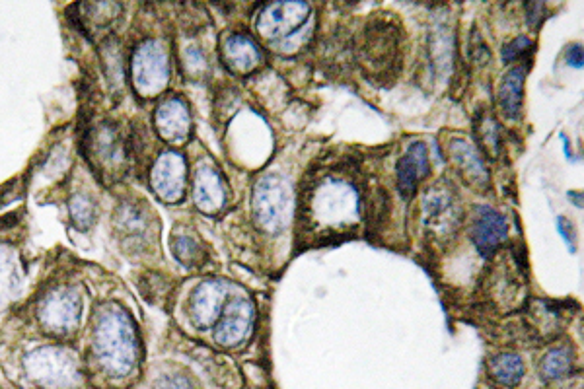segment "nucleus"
<instances>
[{
  "label": "nucleus",
  "instance_id": "f257e3e1",
  "mask_svg": "<svg viewBox=\"0 0 584 389\" xmlns=\"http://www.w3.org/2000/svg\"><path fill=\"white\" fill-rule=\"evenodd\" d=\"M94 351L102 368L113 378L131 374L141 354L133 319L115 306L102 312L94 331Z\"/></svg>",
  "mask_w": 584,
  "mask_h": 389
},
{
  "label": "nucleus",
  "instance_id": "f03ea898",
  "mask_svg": "<svg viewBox=\"0 0 584 389\" xmlns=\"http://www.w3.org/2000/svg\"><path fill=\"white\" fill-rule=\"evenodd\" d=\"M363 71L370 80L394 78L402 65V32L390 20H372L359 43Z\"/></svg>",
  "mask_w": 584,
  "mask_h": 389
},
{
  "label": "nucleus",
  "instance_id": "7ed1b4c3",
  "mask_svg": "<svg viewBox=\"0 0 584 389\" xmlns=\"http://www.w3.org/2000/svg\"><path fill=\"white\" fill-rule=\"evenodd\" d=\"M30 378L41 388L73 389L80 382L78 358L63 347H41L26 358Z\"/></svg>",
  "mask_w": 584,
  "mask_h": 389
},
{
  "label": "nucleus",
  "instance_id": "20e7f679",
  "mask_svg": "<svg viewBox=\"0 0 584 389\" xmlns=\"http://www.w3.org/2000/svg\"><path fill=\"white\" fill-rule=\"evenodd\" d=\"M294 201L291 185L279 176L259 179L254 191V216L256 222L267 232H281L289 226Z\"/></svg>",
  "mask_w": 584,
  "mask_h": 389
},
{
  "label": "nucleus",
  "instance_id": "39448f33",
  "mask_svg": "<svg viewBox=\"0 0 584 389\" xmlns=\"http://www.w3.org/2000/svg\"><path fill=\"white\" fill-rule=\"evenodd\" d=\"M131 76L141 96L148 98L162 92L170 80V61L166 49L156 41L141 45L131 61Z\"/></svg>",
  "mask_w": 584,
  "mask_h": 389
},
{
  "label": "nucleus",
  "instance_id": "423d86ee",
  "mask_svg": "<svg viewBox=\"0 0 584 389\" xmlns=\"http://www.w3.org/2000/svg\"><path fill=\"white\" fill-rule=\"evenodd\" d=\"M310 6L304 2L267 4L257 18V32L267 41H285L308 22Z\"/></svg>",
  "mask_w": 584,
  "mask_h": 389
},
{
  "label": "nucleus",
  "instance_id": "0eeeda50",
  "mask_svg": "<svg viewBox=\"0 0 584 389\" xmlns=\"http://www.w3.org/2000/svg\"><path fill=\"white\" fill-rule=\"evenodd\" d=\"M256 323V306L252 298L246 294H240L232 298L217 321V343L222 347H238L242 345L254 331Z\"/></svg>",
  "mask_w": 584,
  "mask_h": 389
},
{
  "label": "nucleus",
  "instance_id": "6e6552de",
  "mask_svg": "<svg viewBox=\"0 0 584 389\" xmlns=\"http://www.w3.org/2000/svg\"><path fill=\"white\" fill-rule=\"evenodd\" d=\"M314 203V211L329 226L347 224L359 213V195L351 185L343 181H328L326 185H322Z\"/></svg>",
  "mask_w": 584,
  "mask_h": 389
},
{
  "label": "nucleus",
  "instance_id": "1a4fd4ad",
  "mask_svg": "<svg viewBox=\"0 0 584 389\" xmlns=\"http://www.w3.org/2000/svg\"><path fill=\"white\" fill-rule=\"evenodd\" d=\"M152 189L166 203H178L185 195L187 164L178 152H164L152 170Z\"/></svg>",
  "mask_w": 584,
  "mask_h": 389
},
{
  "label": "nucleus",
  "instance_id": "9d476101",
  "mask_svg": "<svg viewBox=\"0 0 584 389\" xmlns=\"http://www.w3.org/2000/svg\"><path fill=\"white\" fill-rule=\"evenodd\" d=\"M39 319L51 333H69L80 319V298L71 290L49 294L39 306Z\"/></svg>",
  "mask_w": 584,
  "mask_h": 389
},
{
  "label": "nucleus",
  "instance_id": "9b49d317",
  "mask_svg": "<svg viewBox=\"0 0 584 389\" xmlns=\"http://www.w3.org/2000/svg\"><path fill=\"white\" fill-rule=\"evenodd\" d=\"M228 300V286L224 281H207L201 284L189 304L191 319L199 329L217 325Z\"/></svg>",
  "mask_w": 584,
  "mask_h": 389
},
{
  "label": "nucleus",
  "instance_id": "f8f14e48",
  "mask_svg": "<svg viewBox=\"0 0 584 389\" xmlns=\"http://www.w3.org/2000/svg\"><path fill=\"white\" fill-rule=\"evenodd\" d=\"M509 234V224L503 214L489 209V207H479L475 211L474 226H472V238L477 249L485 255L491 257L497 249L503 246Z\"/></svg>",
  "mask_w": 584,
  "mask_h": 389
},
{
  "label": "nucleus",
  "instance_id": "ddd939ff",
  "mask_svg": "<svg viewBox=\"0 0 584 389\" xmlns=\"http://www.w3.org/2000/svg\"><path fill=\"white\" fill-rule=\"evenodd\" d=\"M156 129L164 141L182 144L191 131V115L180 98H168L156 111Z\"/></svg>",
  "mask_w": 584,
  "mask_h": 389
},
{
  "label": "nucleus",
  "instance_id": "4468645a",
  "mask_svg": "<svg viewBox=\"0 0 584 389\" xmlns=\"http://www.w3.org/2000/svg\"><path fill=\"white\" fill-rule=\"evenodd\" d=\"M429 176V154L423 142H413L398 164V189L405 199L417 193L419 183Z\"/></svg>",
  "mask_w": 584,
  "mask_h": 389
},
{
  "label": "nucleus",
  "instance_id": "2eb2a0df",
  "mask_svg": "<svg viewBox=\"0 0 584 389\" xmlns=\"http://www.w3.org/2000/svg\"><path fill=\"white\" fill-rule=\"evenodd\" d=\"M425 224L431 226L435 232L442 230H454V224L458 220V205L454 203V195L444 189L442 185H435L425 195Z\"/></svg>",
  "mask_w": 584,
  "mask_h": 389
},
{
  "label": "nucleus",
  "instance_id": "dca6fc26",
  "mask_svg": "<svg viewBox=\"0 0 584 389\" xmlns=\"http://www.w3.org/2000/svg\"><path fill=\"white\" fill-rule=\"evenodd\" d=\"M222 59L230 71L248 74L259 67L261 51L250 37L234 34L222 43Z\"/></svg>",
  "mask_w": 584,
  "mask_h": 389
},
{
  "label": "nucleus",
  "instance_id": "f3484780",
  "mask_svg": "<svg viewBox=\"0 0 584 389\" xmlns=\"http://www.w3.org/2000/svg\"><path fill=\"white\" fill-rule=\"evenodd\" d=\"M450 158L456 164V168L460 170V174L466 177L468 183L477 185L479 189H485L489 176H487L483 156H481V152H477L474 144L462 141V139H454L450 142Z\"/></svg>",
  "mask_w": 584,
  "mask_h": 389
},
{
  "label": "nucleus",
  "instance_id": "a211bd4d",
  "mask_svg": "<svg viewBox=\"0 0 584 389\" xmlns=\"http://www.w3.org/2000/svg\"><path fill=\"white\" fill-rule=\"evenodd\" d=\"M193 197L195 205L199 211L207 214L219 213L226 201V191L222 185L219 174L211 168H199L195 176V187H193Z\"/></svg>",
  "mask_w": 584,
  "mask_h": 389
},
{
  "label": "nucleus",
  "instance_id": "6ab92c4d",
  "mask_svg": "<svg viewBox=\"0 0 584 389\" xmlns=\"http://www.w3.org/2000/svg\"><path fill=\"white\" fill-rule=\"evenodd\" d=\"M524 82H526V65L514 67L505 74L499 86V106L507 117H518L524 100Z\"/></svg>",
  "mask_w": 584,
  "mask_h": 389
},
{
  "label": "nucleus",
  "instance_id": "aec40b11",
  "mask_svg": "<svg viewBox=\"0 0 584 389\" xmlns=\"http://www.w3.org/2000/svg\"><path fill=\"white\" fill-rule=\"evenodd\" d=\"M489 376L505 388H514L520 384L522 376H524V364L520 360L518 354L505 353L497 354L489 360L487 364Z\"/></svg>",
  "mask_w": 584,
  "mask_h": 389
},
{
  "label": "nucleus",
  "instance_id": "412c9836",
  "mask_svg": "<svg viewBox=\"0 0 584 389\" xmlns=\"http://www.w3.org/2000/svg\"><path fill=\"white\" fill-rule=\"evenodd\" d=\"M573 368H575V353L571 347L551 349L540 364V372L546 380L567 378V376H571Z\"/></svg>",
  "mask_w": 584,
  "mask_h": 389
},
{
  "label": "nucleus",
  "instance_id": "4be33fe9",
  "mask_svg": "<svg viewBox=\"0 0 584 389\" xmlns=\"http://www.w3.org/2000/svg\"><path fill=\"white\" fill-rule=\"evenodd\" d=\"M174 253L182 263L189 265V267H197L205 257L203 248L191 236H178L174 240Z\"/></svg>",
  "mask_w": 584,
  "mask_h": 389
},
{
  "label": "nucleus",
  "instance_id": "5701e85b",
  "mask_svg": "<svg viewBox=\"0 0 584 389\" xmlns=\"http://www.w3.org/2000/svg\"><path fill=\"white\" fill-rule=\"evenodd\" d=\"M71 216H73L74 224L78 228L86 230L94 222V218H96L94 203L86 195L74 197L73 203H71Z\"/></svg>",
  "mask_w": 584,
  "mask_h": 389
},
{
  "label": "nucleus",
  "instance_id": "b1692460",
  "mask_svg": "<svg viewBox=\"0 0 584 389\" xmlns=\"http://www.w3.org/2000/svg\"><path fill=\"white\" fill-rule=\"evenodd\" d=\"M477 131H479L483 150L489 154H497V150H499V125L489 117V119H483V123L477 127Z\"/></svg>",
  "mask_w": 584,
  "mask_h": 389
},
{
  "label": "nucleus",
  "instance_id": "393cba45",
  "mask_svg": "<svg viewBox=\"0 0 584 389\" xmlns=\"http://www.w3.org/2000/svg\"><path fill=\"white\" fill-rule=\"evenodd\" d=\"M530 49H532V41L528 37H516L503 49V61L509 65L518 63L520 59H526Z\"/></svg>",
  "mask_w": 584,
  "mask_h": 389
},
{
  "label": "nucleus",
  "instance_id": "a878e982",
  "mask_svg": "<svg viewBox=\"0 0 584 389\" xmlns=\"http://www.w3.org/2000/svg\"><path fill=\"white\" fill-rule=\"evenodd\" d=\"M154 389H195V386L182 374H164L154 382Z\"/></svg>",
  "mask_w": 584,
  "mask_h": 389
},
{
  "label": "nucleus",
  "instance_id": "bb28decb",
  "mask_svg": "<svg viewBox=\"0 0 584 389\" xmlns=\"http://www.w3.org/2000/svg\"><path fill=\"white\" fill-rule=\"evenodd\" d=\"M544 16H546V6L544 4H530L528 6V24L532 28H538L540 22L544 20Z\"/></svg>",
  "mask_w": 584,
  "mask_h": 389
},
{
  "label": "nucleus",
  "instance_id": "cd10ccee",
  "mask_svg": "<svg viewBox=\"0 0 584 389\" xmlns=\"http://www.w3.org/2000/svg\"><path fill=\"white\" fill-rule=\"evenodd\" d=\"M567 61H569V65L571 67H583V49H581V45H573V47H569V51H567Z\"/></svg>",
  "mask_w": 584,
  "mask_h": 389
}]
</instances>
